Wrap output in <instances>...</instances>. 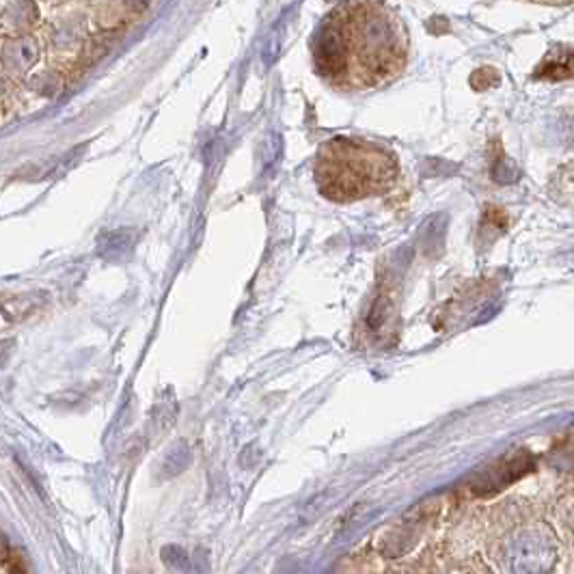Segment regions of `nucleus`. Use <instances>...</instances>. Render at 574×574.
<instances>
[{
    "instance_id": "f257e3e1",
    "label": "nucleus",
    "mask_w": 574,
    "mask_h": 574,
    "mask_svg": "<svg viewBox=\"0 0 574 574\" xmlns=\"http://www.w3.org/2000/svg\"><path fill=\"white\" fill-rule=\"evenodd\" d=\"M311 52L315 72L326 84L342 91H367L404 72L409 36L391 7L344 2L322 20Z\"/></svg>"
},
{
    "instance_id": "f03ea898",
    "label": "nucleus",
    "mask_w": 574,
    "mask_h": 574,
    "mask_svg": "<svg viewBox=\"0 0 574 574\" xmlns=\"http://www.w3.org/2000/svg\"><path fill=\"white\" fill-rule=\"evenodd\" d=\"M400 175L395 153L376 141L335 137L315 155L313 178L320 192L335 203H354L389 191Z\"/></svg>"
},
{
    "instance_id": "7ed1b4c3",
    "label": "nucleus",
    "mask_w": 574,
    "mask_h": 574,
    "mask_svg": "<svg viewBox=\"0 0 574 574\" xmlns=\"http://www.w3.org/2000/svg\"><path fill=\"white\" fill-rule=\"evenodd\" d=\"M532 469H534L532 456L527 452H518L510 459L499 460L497 464L477 473L469 486L475 495L486 497V495H493V493L503 491L505 486L514 484L516 480L527 475Z\"/></svg>"
},
{
    "instance_id": "20e7f679",
    "label": "nucleus",
    "mask_w": 574,
    "mask_h": 574,
    "mask_svg": "<svg viewBox=\"0 0 574 574\" xmlns=\"http://www.w3.org/2000/svg\"><path fill=\"white\" fill-rule=\"evenodd\" d=\"M548 72H553L551 78H566L574 74V52H557V61L555 63H544L542 72H537V77H548Z\"/></svg>"
},
{
    "instance_id": "39448f33",
    "label": "nucleus",
    "mask_w": 574,
    "mask_h": 574,
    "mask_svg": "<svg viewBox=\"0 0 574 574\" xmlns=\"http://www.w3.org/2000/svg\"><path fill=\"white\" fill-rule=\"evenodd\" d=\"M4 574H29L27 568L22 566L20 557L9 555V546H7V555H4Z\"/></svg>"
},
{
    "instance_id": "423d86ee",
    "label": "nucleus",
    "mask_w": 574,
    "mask_h": 574,
    "mask_svg": "<svg viewBox=\"0 0 574 574\" xmlns=\"http://www.w3.org/2000/svg\"><path fill=\"white\" fill-rule=\"evenodd\" d=\"M566 525L571 527L574 532V505L571 507V512H568V516H566Z\"/></svg>"
}]
</instances>
